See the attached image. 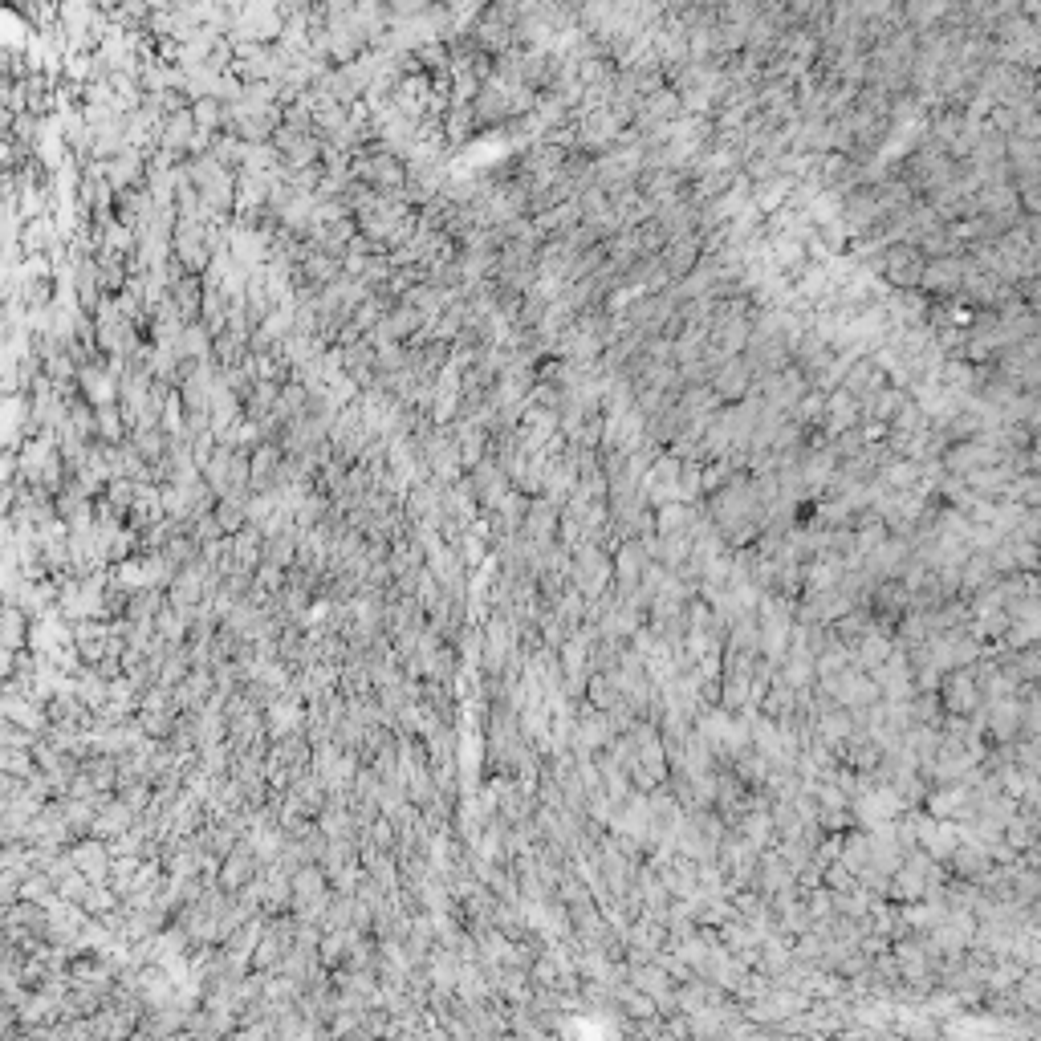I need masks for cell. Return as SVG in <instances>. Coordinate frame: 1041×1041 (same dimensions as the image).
Wrapping results in <instances>:
<instances>
[]
</instances>
